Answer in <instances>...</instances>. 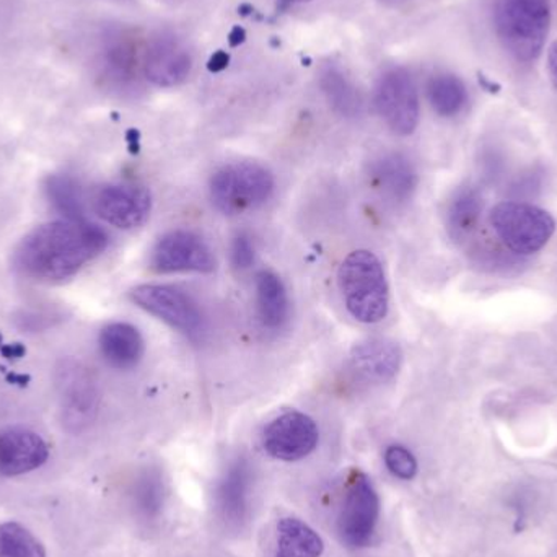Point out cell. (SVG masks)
Listing matches in <instances>:
<instances>
[{"label": "cell", "mask_w": 557, "mask_h": 557, "mask_svg": "<svg viewBox=\"0 0 557 557\" xmlns=\"http://www.w3.org/2000/svg\"><path fill=\"white\" fill-rule=\"evenodd\" d=\"M401 362V347L385 337L360 341L350 352L354 372L370 383H386L395 379Z\"/></svg>", "instance_id": "obj_16"}, {"label": "cell", "mask_w": 557, "mask_h": 557, "mask_svg": "<svg viewBox=\"0 0 557 557\" xmlns=\"http://www.w3.org/2000/svg\"><path fill=\"white\" fill-rule=\"evenodd\" d=\"M257 311L261 324L268 330H281L288 318V295L284 282L270 270L260 271L255 278Z\"/></svg>", "instance_id": "obj_18"}, {"label": "cell", "mask_w": 557, "mask_h": 557, "mask_svg": "<svg viewBox=\"0 0 557 557\" xmlns=\"http://www.w3.org/2000/svg\"><path fill=\"white\" fill-rule=\"evenodd\" d=\"M273 173L257 162H235L214 173L209 185L212 205L225 215L255 211L274 193Z\"/></svg>", "instance_id": "obj_4"}, {"label": "cell", "mask_w": 557, "mask_h": 557, "mask_svg": "<svg viewBox=\"0 0 557 557\" xmlns=\"http://www.w3.org/2000/svg\"><path fill=\"white\" fill-rule=\"evenodd\" d=\"M323 552V540L307 523L292 517L277 523L276 557H320Z\"/></svg>", "instance_id": "obj_21"}, {"label": "cell", "mask_w": 557, "mask_h": 557, "mask_svg": "<svg viewBox=\"0 0 557 557\" xmlns=\"http://www.w3.org/2000/svg\"><path fill=\"white\" fill-rule=\"evenodd\" d=\"M46 198L62 219L84 221V193L81 185L69 175H51L46 180Z\"/></svg>", "instance_id": "obj_23"}, {"label": "cell", "mask_w": 557, "mask_h": 557, "mask_svg": "<svg viewBox=\"0 0 557 557\" xmlns=\"http://www.w3.org/2000/svg\"><path fill=\"white\" fill-rule=\"evenodd\" d=\"M548 74L552 78L553 87L557 90V39L553 41V45L548 49Z\"/></svg>", "instance_id": "obj_30"}, {"label": "cell", "mask_w": 557, "mask_h": 557, "mask_svg": "<svg viewBox=\"0 0 557 557\" xmlns=\"http://www.w3.org/2000/svg\"><path fill=\"white\" fill-rule=\"evenodd\" d=\"M491 227L509 250L517 255H533L552 240L555 219L545 209L527 202H500L490 214Z\"/></svg>", "instance_id": "obj_5"}, {"label": "cell", "mask_w": 557, "mask_h": 557, "mask_svg": "<svg viewBox=\"0 0 557 557\" xmlns=\"http://www.w3.org/2000/svg\"><path fill=\"white\" fill-rule=\"evenodd\" d=\"M549 28V0H496L494 29L503 48L516 61H536L545 48Z\"/></svg>", "instance_id": "obj_2"}, {"label": "cell", "mask_w": 557, "mask_h": 557, "mask_svg": "<svg viewBox=\"0 0 557 557\" xmlns=\"http://www.w3.org/2000/svg\"><path fill=\"white\" fill-rule=\"evenodd\" d=\"M136 499L139 503V509L147 516L159 512L162 504V484L159 478L146 474L137 484Z\"/></svg>", "instance_id": "obj_28"}, {"label": "cell", "mask_w": 557, "mask_h": 557, "mask_svg": "<svg viewBox=\"0 0 557 557\" xmlns=\"http://www.w3.org/2000/svg\"><path fill=\"white\" fill-rule=\"evenodd\" d=\"M337 284L347 311L360 323L385 320L389 308V287L385 270L372 251H352L341 263Z\"/></svg>", "instance_id": "obj_3"}, {"label": "cell", "mask_w": 557, "mask_h": 557, "mask_svg": "<svg viewBox=\"0 0 557 557\" xmlns=\"http://www.w3.org/2000/svg\"><path fill=\"white\" fill-rule=\"evenodd\" d=\"M232 264L238 271H247L255 263V245L247 234H238L232 242L231 247Z\"/></svg>", "instance_id": "obj_29"}, {"label": "cell", "mask_w": 557, "mask_h": 557, "mask_svg": "<svg viewBox=\"0 0 557 557\" xmlns=\"http://www.w3.org/2000/svg\"><path fill=\"white\" fill-rule=\"evenodd\" d=\"M131 300L152 317L188 336L205 330V314L191 295L165 284H143L131 290Z\"/></svg>", "instance_id": "obj_8"}, {"label": "cell", "mask_w": 557, "mask_h": 557, "mask_svg": "<svg viewBox=\"0 0 557 557\" xmlns=\"http://www.w3.org/2000/svg\"><path fill=\"white\" fill-rule=\"evenodd\" d=\"M385 2H395V0H385Z\"/></svg>", "instance_id": "obj_35"}, {"label": "cell", "mask_w": 557, "mask_h": 557, "mask_svg": "<svg viewBox=\"0 0 557 557\" xmlns=\"http://www.w3.org/2000/svg\"><path fill=\"white\" fill-rule=\"evenodd\" d=\"M2 354L7 357V359H18L25 354V349L20 344H12V346H3Z\"/></svg>", "instance_id": "obj_32"}, {"label": "cell", "mask_w": 557, "mask_h": 557, "mask_svg": "<svg viewBox=\"0 0 557 557\" xmlns=\"http://www.w3.org/2000/svg\"><path fill=\"white\" fill-rule=\"evenodd\" d=\"M380 517V499L372 481L362 471L354 470L347 480V493L337 517L341 540L352 548L372 543Z\"/></svg>", "instance_id": "obj_7"}, {"label": "cell", "mask_w": 557, "mask_h": 557, "mask_svg": "<svg viewBox=\"0 0 557 557\" xmlns=\"http://www.w3.org/2000/svg\"><path fill=\"white\" fill-rule=\"evenodd\" d=\"M385 465L393 476L409 481L418 474V461L408 448L392 445L385 451Z\"/></svg>", "instance_id": "obj_27"}, {"label": "cell", "mask_w": 557, "mask_h": 557, "mask_svg": "<svg viewBox=\"0 0 557 557\" xmlns=\"http://www.w3.org/2000/svg\"><path fill=\"white\" fill-rule=\"evenodd\" d=\"M245 38H247V33H245L244 28H240V26H237V28H234V32L231 33V45L232 46L242 45V42L245 41Z\"/></svg>", "instance_id": "obj_33"}, {"label": "cell", "mask_w": 557, "mask_h": 557, "mask_svg": "<svg viewBox=\"0 0 557 557\" xmlns=\"http://www.w3.org/2000/svg\"><path fill=\"white\" fill-rule=\"evenodd\" d=\"M228 65V54L224 51L215 52L214 55H212L211 61H209V71L211 72H219L224 71L225 67Z\"/></svg>", "instance_id": "obj_31"}, {"label": "cell", "mask_w": 557, "mask_h": 557, "mask_svg": "<svg viewBox=\"0 0 557 557\" xmlns=\"http://www.w3.org/2000/svg\"><path fill=\"white\" fill-rule=\"evenodd\" d=\"M428 100L432 110L442 117H454L468 103V90L458 75L442 72L428 82Z\"/></svg>", "instance_id": "obj_22"}, {"label": "cell", "mask_w": 557, "mask_h": 557, "mask_svg": "<svg viewBox=\"0 0 557 557\" xmlns=\"http://www.w3.org/2000/svg\"><path fill=\"white\" fill-rule=\"evenodd\" d=\"M281 2H284V3H305V2H311V0H281Z\"/></svg>", "instance_id": "obj_34"}, {"label": "cell", "mask_w": 557, "mask_h": 557, "mask_svg": "<svg viewBox=\"0 0 557 557\" xmlns=\"http://www.w3.org/2000/svg\"><path fill=\"white\" fill-rule=\"evenodd\" d=\"M98 218L121 231H133L146 224L152 211V195L146 186L113 183L95 196Z\"/></svg>", "instance_id": "obj_11"}, {"label": "cell", "mask_w": 557, "mask_h": 557, "mask_svg": "<svg viewBox=\"0 0 557 557\" xmlns=\"http://www.w3.org/2000/svg\"><path fill=\"white\" fill-rule=\"evenodd\" d=\"M250 465L237 460L225 474L219 490V506L222 516L228 522L240 523L245 519L248 506V490H250Z\"/></svg>", "instance_id": "obj_20"}, {"label": "cell", "mask_w": 557, "mask_h": 557, "mask_svg": "<svg viewBox=\"0 0 557 557\" xmlns=\"http://www.w3.org/2000/svg\"><path fill=\"white\" fill-rule=\"evenodd\" d=\"M150 267L159 274L199 273L215 271V258L205 238L191 231H172L157 242Z\"/></svg>", "instance_id": "obj_9"}, {"label": "cell", "mask_w": 557, "mask_h": 557, "mask_svg": "<svg viewBox=\"0 0 557 557\" xmlns=\"http://www.w3.org/2000/svg\"><path fill=\"white\" fill-rule=\"evenodd\" d=\"M45 438L28 429L0 432V478H15L38 470L48 461Z\"/></svg>", "instance_id": "obj_14"}, {"label": "cell", "mask_w": 557, "mask_h": 557, "mask_svg": "<svg viewBox=\"0 0 557 557\" xmlns=\"http://www.w3.org/2000/svg\"><path fill=\"white\" fill-rule=\"evenodd\" d=\"M191 71V51L173 35L157 36L144 51V75L157 87H178L188 81Z\"/></svg>", "instance_id": "obj_13"}, {"label": "cell", "mask_w": 557, "mask_h": 557, "mask_svg": "<svg viewBox=\"0 0 557 557\" xmlns=\"http://www.w3.org/2000/svg\"><path fill=\"white\" fill-rule=\"evenodd\" d=\"M110 238L100 225L84 221L49 222L23 238L15 251V264L36 281L71 278L107 250Z\"/></svg>", "instance_id": "obj_1"}, {"label": "cell", "mask_w": 557, "mask_h": 557, "mask_svg": "<svg viewBox=\"0 0 557 557\" xmlns=\"http://www.w3.org/2000/svg\"><path fill=\"white\" fill-rule=\"evenodd\" d=\"M98 346L104 362L117 370L134 369L144 356L143 334L133 324L121 321L101 330Z\"/></svg>", "instance_id": "obj_17"}, {"label": "cell", "mask_w": 557, "mask_h": 557, "mask_svg": "<svg viewBox=\"0 0 557 557\" xmlns=\"http://www.w3.org/2000/svg\"><path fill=\"white\" fill-rule=\"evenodd\" d=\"M0 557H46L45 546L16 522L0 525Z\"/></svg>", "instance_id": "obj_25"}, {"label": "cell", "mask_w": 557, "mask_h": 557, "mask_svg": "<svg viewBox=\"0 0 557 557\" xmlns=\"http://www.w3.org/2000/svg\"><path fill=\"white\" fill-rule=\"evenodd\" d=\"M61 399L62 422L69 431H82L91 424L98 411V388L87 369L65 360L55 373Z\"/></svg>", "instance_id": "obj_10"}, {"label": "cell", "mask_w": 557, "mask_h": 557, "mask_svg": "<svg viewBox=\"0 0 557 557\" xmlns=\"http://www.w3.org/2000/svg\"><path fill=\"white\" fill-rule=\"evenodd\" d=\"M481 211H483V202L480 195L473 189H463L455 196L448 208L447 224L451 237L455 240H463L480 222Z\"/></svg>", "instance_id": "obj_24"}, {"label": "cell", "mask_w": 557, "mask_h": 557, "mask_svg": "<svg viewBox=\"0 0 557 557\" xmlns=\"http://www.w3.org/2000/svg\"><path fill=\"white\" fill-rule=\"evenodd\" d=\"M373 104L393 133L409 136L418 129L421 103L414 78L406 69L392 67L380 75L373 90Z\"/></svg>", "instance_id": "obj_6"}, {"label": "cell", "mask_w": 557, "mask_h": 557, "mask_svg": "<svg viewBox=\"0 0 557 557\" xmlns=\"http://www.w3.org/2000/svg\"><path fill=\"white\" fill-rule=\"evenodd\" d=\"M107 67L114 78L129 81L137 72V52L129 41H114L107 49Z\"/></svg>", "instance_id": "obj_26"}, {"label": "cell", "mask_w": 557, "mask_h": 557, "mask_svg": "<svg viewBox=\"0 0 557 557\" xmlns=\"http://www.w3.org/2000/svg\"><path fill=\"white\" fill-rule=\"evenodd\" d=\"M372 188L392 205L408 202L418 188V173L408 157L398 152L383 153L369 166Z\"/></svg>", "instance_id": "obj_15"}, {"label": "cell", "mask_w": 557, "mask_h": 557, "mask_svg": "<svg viewBox=\"0 0 557 557\" xmlns=\"http://www.w3.org/2000/svg\"><path fill=\"white\" fill-rule=\"evenodd\" d=\"M320 87L330 107L343 117L360 116L363 110L359 88L336 64H326L320 72Z\"/></svg>", "instance_id": "obj_19"}, {"label": "cell", "mask_w": 557, "mask_h": 557, "mask_svg": "<svg viewBox=\"0 0 557 557\" xmlns=\"http://www.w3.org/2000/svg\"><path fill=\"white\" fill-rule=\"evenodd\" d=\"M320 441L317 422L304 412L288 411L268 424L263 447L281 461H298L311 454Z\"/></svg>", "instance_id": "obj_12"}]
</instances>
